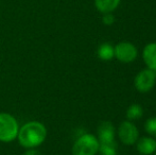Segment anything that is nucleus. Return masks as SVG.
Here are the masks:
<instances>
[{
    "label": "nucleus",
    "mask_w": 156,
    "mask_h": 155,
    "mask_svg": "<svg viewBox=\"0 0 156 155\" xmlns=\"http://www.w3.org/2000/svg\"><path fill=\"white\" fill-rule=\"evenodd\" d=\"M47 129L39 121H29L19 128L17 138L21 147L26 149L37 148L45 141Z\"/></svg>",
    "instance_id": "1"
},
{
    "label": "nucleus",
    "mask_w": 156,
    "mask_h": 155,
    "mask_svg": "<svg viewBox=\"0 0 156 155\" xmlns=\"http://www.w3.org/2000/svg\"><path fill=\"white\" fill-rule=\"evenodd\" d=\"M99 143L97 136L93 134H83L74 141L72 146V155H96L99 152Z\"/></svg>",
    "instance_id": "2"
},
{
    "label": "nucleus",
    "mask_w": 156,
    "mask_h": 155,
    "mask_svg": "<svg viewBox=\"0 0 156 155\" xmlns=\"http://www.w3.org/2000/svg\"><path fill=\"white\" fill-rule=\"evenodd\" d=\"M19 125L15 117L8 113H0V141L11 143L17 138Z\"/></svg>",
    "instance_id": "3"
},
{
    "label": "nucleus",
    "mask_w": 156,
    "mask_h": 155,
    "mask_svg": "<svg viewBox=\"0 0 156 155\" xmlns=\"http://www.w3.org/2000/svg\"><path fill=\"white\" fill-rule=\"evenodd\" d=\"M138 55V50L134 44L129 41H120L114 47V58L119 62L129 64L136 60Z\"/></svg>",
    "instance_id": "4"
},
{
    "label": "nucleus",
    "mask_w": 156,
    "mask_h": 155,
    "mask_svg": "<svg viewBox=\"0 0 156 155\" xmlns=\"http://www.w3.org/2000/svg\"><path fill=\"white\" fill-rule=\"evenodd\" d=\"M156 83V71L146 68L139 71L134 80L135 88L139 93H148L152 90Z\"/></svg>",
    "instance_id": "5"
},
{
    "label": "nucleus",
    "mask_w": 156,
    "mask_h": 155,
    "mask_svg": "<svg viewBox=\"0 0 156 155\" xmlns=\"http://www.w3.org/2000/svg\"><path fill=\"white\" fill-rule=\"evenodd\" d=\"M118 137L123 145H134L139 139V132L137 126L129 120L122 121L118 128Z\"/></svg>",
    "instance_id": "6"
},
{
    "label": "nucleus",
    "mask_w": 156,
    "mask_h": 155,
    "mask_svg": "<svg viewBox=\"0 0 156 155\" xmlns=\"http://www.w3.org/2000/svg\"><path fill=\"white\" fill-rule=\"evenodd\" d=\"M98 138L100 143H112L115 141V135H116V130L114 124L111 121H102L98 126Z\"/></svg>",
    "instance_id": "7"
},
{
    "label": "nucleus",
    "mask_w": 156,
    "mask_h": 155,
    "mask_svg": "<svg viewBox=\"0 0 156 155\" xmlns=\"http://www.w3.org/2000/svg\"><path fill=\"white\" fill-rule=\"evenodd\" d=\"M137 151L141 155H152L156 152V139L151 136L142 137L137 141Z\"/></svg>",
    "instance_id": "8"
},
{
    "label": "nucleus",
    "mask_w": 156,
    "mask_h": 155,
    "mask_svg": "<svg viewBox=\"0 0 156 155\" xmlns=\"http://www.w3.org/2000/svg\"><path fill=\"white\" fill-rule=\"evenodd\" d=\"M142 58L147 65V68L156 71V43L146 45L142 51Z\"/></svg>",
    "instance_id": "9"
},
{
    "label": "nucleus",
    "mask_w": 156,
    "mask_h": 155,
    "mask_svg": "<svg viewBox=\"0 0 156 155\" xmlns=\"http://www.w3.org/2000/svg\"><path fill=\"white\" fill-rule=\"evenodd\" d=\"M121 0H94V6L97 11L102 14L105 13H113L117 10Z\"/></svg>",
    "instance_id": "10"
},
{
    "label": "nucleus",
    "mask_w": 156,
    "mask_h": 155,
    "mask_svg": "<svg viewBox=\"0 0 156 155\" xmlns=\"http://www.w3.org/2000/svg\"><path fill=\"white\" fill-rule=\"evenodd\" d=\"M98 56L102 61H111L114 58V46L109 43H103L98 48Z\"/></svg>",
    "instance_id": "11"
},
{
    "label": "nucleus",
    "mask_w": 156,
    "mask_h": 155,
    "mask_svg": "<svg viewBox=\"0 0 156 155\" xmlns=\"http://www.w3.org/2000/svg\"><path fill=\"white\" fill-rule=\"evenodd\" d=\"M144 115V108L140 104H132L129 106L126 111V118L129 121H133V120H138L142 117Z\"/></svg>",
    "instance_id": "12"
},
{
    "label": "nucleus",
    "mask_w": 156,
    "mask_h": 155,
    "mask_svg": "<svg viewBox=\"0 0 156 155\" xmlns=\"http://www.w3.org/2000/svg\"><path fill=\"white\" fill-rule=\"evenodd\" d=\"M99 152L101 155H117V143L116 141L100 143Z\"/></svg>",
    "instance_id": "13"
},
{
    "label": "nucleus",
    "mask_w": 156,
    "mask_h": 155,
    "mask_svg": "<svg viewBox=\"0 0 156 155\" xmlns=\"http://www.w3.org/2000/svg\"><path fill=\"white\" fill-rule=\"evenodd\" d=\"M146 132L153 138H156V117H151L144 123Z\"/></svg>",
    "instance_id": "14"
},
{
    "label": "nucleus",
    "mask_w": 156,
    "mask_h": 155,
    "mask_svg": "<svg viewBox=\"0 0 156 155\" xmlns=\"http://www.w3.org/2000/svg\"><path fill=\"white\" fill-rule=\"evenodd\" d=\"M115 21H116V18H115V16H114L113 13H105V14H103L102 23H104L105 26L114 25Z\"/></svg>",
    "instance_id": "15"
},
{
    "label": "nucleus",
    "mask_w": 156,
    "mask_h": 155,
    "mask_svg": "<svg viewBox=\"0 0 156 155\" xmlns=\"http://www.w3.org/2000/svg\"><path fill=\"white\" fill-rule=\"evenodd\" d=\"M23 155H41V153L35 148H31V149H27V151L25 152Z\"/></svg>",
    "instance_id": "16"
},
{
    "label": "nucleus",
    "mask_w": 156,
    "mask_h": 155,
    "mask_svg": "<svg viewBox=\"0 0 156 155\" xmlns=\"http://www.w3.org/2000/svg\"><path fill=\"white\" fill-rule=\"evenodd\" d=\"M155 155H156V152H155Z\"/></svg>",
    "instance_id": "17"
}]
</instances>
